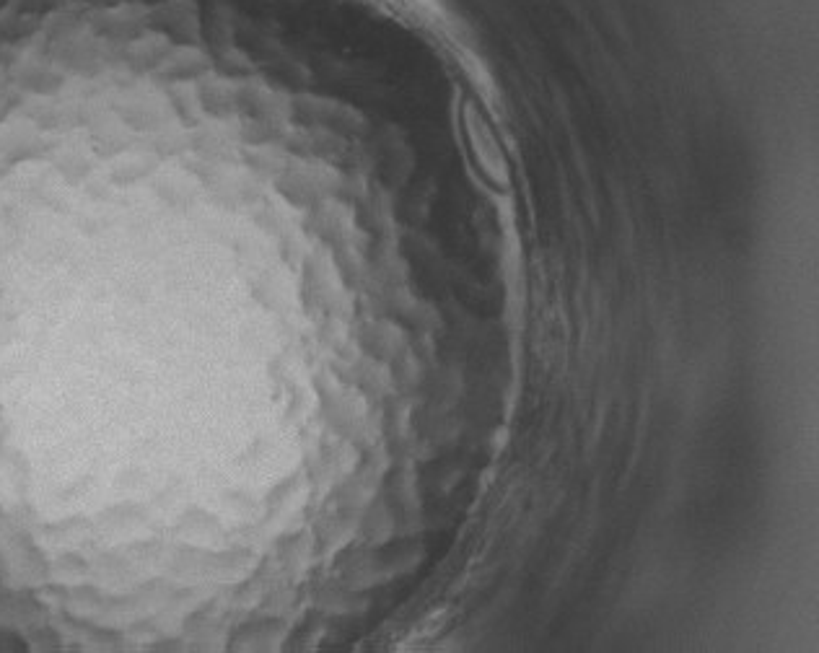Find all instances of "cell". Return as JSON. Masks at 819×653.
Returning a JSON list of instances; mask_svg holds the SVG:
<instances>
[{"label":"cell","instance_id":"1","mask_svg":"<svg viewBox=\"0 0 819 653\" xmlns=\"http://www.w3.org/2000/svg\"><path fill=\"white\" fill-rule=\"evenodd\" d=\"M467 130H470V140L475 143L477 159H480L485 172L496 179V182H506V166H503L501 151H498V146L493 143V138H490L488 130L483 127V122L475 120L472 115H467Z\"/></svg>","mask_w":819,"mask_h":653}]
</instances>
